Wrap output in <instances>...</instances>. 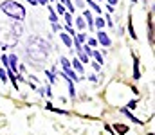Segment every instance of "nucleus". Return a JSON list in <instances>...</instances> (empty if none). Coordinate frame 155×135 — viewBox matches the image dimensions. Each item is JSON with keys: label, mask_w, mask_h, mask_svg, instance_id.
<instances>
[{"label": "nucleus", "mask_w": 155, "mask_h": 135, "mask_svg": "<svg viewBox=\"0 0 155 135\" xmlns=\"http://www.w3.org/2000/svg\"><path fill=\"white\" fill-rule=\"evenodd\" d=\"M27 56L36 61H45L49 56V45L41 38H31V45L27 47Z\"/></svg>", "instance_id": "obj_1"}, {"label": "nucleus", "mask_w": 155, "mask_h": 135, "mask_svg": "<svg viewBox=\"0 0 155 135\" xmlns=\"http://www.w3.org/2000/svg\"><path fill=\"white\" fill-rule=\"evenodd\" d=\"M0 9H2L9 18H13V20H16V22H22V20L25 18V9H24V5H22L20 2L4 0V2L0 4Z\"/></svg>", "instance_id": "obj_2"}, {"label": "nucleus", "mask_w": 155, "mask_h": 135, "mask_svg": "<svg viewBox=\"0 0 155 135\" xmlns=\"http://www.w3.org/2000/svg\"><path fill=\"white\" fill-rule=\"evenodd\" d=\"M18 40L20 38L15 34L13 27H0V43H2L4 49L5 47H15L18 43Z\"/></svg>", "instance_id": "obj_3"}, {"label": "nucleus", "mask_w": 155, "mask_h": 135, "mask_svg": "<svg viewBox=\"0 0 155 135\" xmlns=\"http://www.w3.org/2000/svg\"><path fill=\"white\" fill-rule=\"evenodd\" d=\"M97 42L101 45H105V47H110V38L105 34V31H99L97 33Z\"/></svg>", "instance_id": "obj_4"}, {"label": "nucleus", "mask_w": 155, "mask_h": 135, "mask_svg": "<svg viewBox=\"0 0 155 135\" xmlns=\"http://www.w3.org/2000/svg\"><path fill=\"white\" fill-rule=\"evenodd\" d=\"M153 13L148 14V25H150V31H148V36H150V43L153 45Z\"/></svg>", "instance_id": "obj_5"}, {"label": "nucleus", "mask_w": 155, "mask_h": 135, "mask_svg": "<svg viewBox=\"0 0 155 135\" xmlns=\"http://www.w3.org/2000/svg\"><path fill=\"white\" fill-rule=\"evenodd\" d=\"M63 76H69L67 79H71V81H79V79H81V78H78V74L72 69H65V70H63Z\"/></svg>", "instance_id": "obj_6"}, {"label": "nucleus", "mask_w": 155, "mask_h": 135, "mask_svg": "<svg viewBox=\"0 0 155 135\" xmlns=\"http://www.w3.org/2000/svg\"><path fill=\"white\" fill-rule=\"evenodd\" d=\"M141 74H139V59L137 56H134V79H139Z\"/></svg>", "instance_id": "obj_7"}, {"label": "nucleus", "mask_w": 155, "mask_h": 135, "mask_svg": "<svg viewBox=\"0 0 155 135\" xmlns=\"http://www.w3.org/2000/svg\"><path fill=\"white\" fill-rule=\"evenodd\" d=\"M60 38H61V42L65 43V47H72V38H71L69 34H65V33L61 31V34H60Z\"/></svg>", "instance_id": "obj_8"}, {"label": "nucleus", "mask_w": 155, "mask_h": 135, "mask_svg": "<svg viewBox=\"0 0 155 135\" xmlns=\"http://www.w3.org/2000/svg\"><path fill=\"white\" fill-rule=\"evenodd\" d=\"M11 27H13V31H15V34H16V36L20 38V36H22V33H24V29H22V25H20L18 22H13V24H11Z\"/></svg>", "instance_id": "obj_9"}, {"label": "nucleus", "mask_w": 155, "mask_h": 135, "mask_svg": "<svg viewBox=\"0 0 155 135\" xmlns=\"http://www.w3.org/2000/svg\"><path fill=\"white\" fill-rule=\"evenodd\" d=\"M121 114H124V115H126V117H128L130 121H134V123H137V124H143V121H139L137 117H134V115H132V114H130V112H128L126 108H121Z\"/></svg>", "instance_id": "obj_10"}, {"label": "nucleus", "mask_w": 155, "mask_h": 135, "mask_svg": "<svg viewBox=\"0 0 155 135\" xmlns=\"http://www.w3.org/2000/svg\"><path fill=\"white\" fill-rule=\"evenodd\" d=\"M72 67H74V70H76V74H83V65H81V61L74 58V61H72Z\"/></svg>", "instance_id": "obj_11"}, {"label": "nucleus", "mask_w": 155, "mask_h": 135, "mask_svg": "<svg viewBox=\"0 0 155 135\" xmlns=\"http://www.w3.org/2000/svg\"><path fill=\"white\" fill-rule=\"evenodd\" d=\"M47 9H49V20H51L52 24H58V16H56V13L52 11V7H51V5H47Z\"/></svg>", "instance_id": "obj_12"}, {"label": "nucleus", "mask_w": 155, "mask_h": 135, "mask_svg": "<svg viewBox=\"0 0 155 135\" xmlns=\"http://www.w3.org/2000/svg\"><path fill=\"white\" fill-rule=\"evenodd\" d=\"M83 14H85V18H87V25H88V27L92 29V27H94V18H92V14H90V11H85Z\"/></svg>", "instance_id": "obj_13"}, {"label": "nucleus", "mask_w": 155, "mask_h": 135, "mask_svg": "<svg viewBox=\"0 0 155 135\" xmlns=\"http://www.w3.org/2000/svg\"><path fill=\"white\" fill-rule=\"evenodd\" d=\"M47 110H52V112H56V114H61V115H67V110H61V108H54L51 103H47Z\"/></svg>", "instance_id": "obj_14"}, {"label": "nucleus", "mask_w": 155, "mask_h": 135, "mask_svg": "<svg viewBox=\"0 0 155 135\" xmlns=\"http://www.w3.org/2000/svg\"><path fill=\"white\" fill-rule=\"evenodd\" d=\"M60 63H61L63 70H65V69H71V61H69V59H67L65 56H61V58H60Z\"/></svg>", "instance_id": "obj_15"}, {"label": "nucleus", "mask_w": 155, "mask_h": 135, "mask_svg": "<svg viewBox=\"0 0 155 135\" xmlns=\"http://www.w3.org/2000/svg\"><path fill=\"white\" fill-rule=\"evenodd\" d=\"M114 128H116L117 133H126V132H128V126H124V124H116Z\"/></svg>", "instance_id": "obj_16"}, {"label": "nucleus", "mask_w": 155, "mask_h": 135, "mask_svg": "<svg viewBox=\"0 0 155 135\" xmlns=\"http://www.w3.org/2000/svg\"><path fill=\"white\" fill-rule=\"evenodd\" d=\"M87 4H88V5H92V9H94L96 13H101V5H97L94 0H87Z\"/></svg>", "instance_id": "obj_17"}, {"label": "nucleus", "mask_w": 155, "mask_h": 135, "mask_svg": "<svg viewBox=\"0 0 155 135\" xmlns=\"http://www.w3.org/2000/svg\"><path fill=\"white\" fill-rule=\"evenodd\" d=\"M78 54H79V59H81V63H88V56H87L83 50H78Z\"/></svg>", "instance_id": "obj_18"}, {"label": "nucleus", "mask_w": 155, "mask_h": 135, "mask_svg": "<svg viewBox=\"0 0 155 135\" xmlns=\"http://www.w3.org/2000/svg\"><path fill=\"white\" fill-rule=\"evenodd\" d=\"M63 4H65V5H67V9H69V13H71V14H72V13H74V9H76V7H74V4H72V2H71V0H65V2H63Z\"/></svg>", "instance_id": "obj_19"}, {"label": "nucleus", "mask_w": 155, "mask_h": 135, "mask_svg": "<svg viewBox=\"0 0 155 135\" xmlns=\"http://www.w3.org/2000/svg\"><path fill=\"white\" fill-rule=\"evenodd\" d=\"M63 16H65V24H67V25H72V14H71V13H65Z\"/></svg>", "instance_id": "obj_20"}, {"label": "nucleus", "mask_w": 155, "mask_h": 135, "mask_svg": "<svg viewBox=\"0 0 155 135\" xmlns=\"http://www.w3.org/2000/svg\"><path fill=\"white\" fill-rule=\"evenodd\" d=\"M90 56H94V58H96V59H97V63H99V65H101V63H105V61H103V56H101V54H99V52H92V54H90Z\"/></svg>", "instance_id": "obj_21"}, {"label": "nucleus", "mask_w": 155, "mask_h": 135, "mask_svg": "<svg viewBox=\"0 0 155 135\" xmlns=\"http://www.w3.org/2000/svg\"><path fill=\"white\" fill-rule=\"evenodd\" d=\"M94 24H96L99 29H103V27H105V20H103V18H96V22H94Z\"/></svg>", "instance_id": "obj_22"}, {"label": "nucleus", "mask_w": 155, "mask_h": 135, "mask_svg": "<svg viewBox=\"0 0 155 135\" xmlns=\"http://www.w3.org/2000/svg\"><path fill=\"white\" fill-rule=\"evenodd\" d=\"M0 79H2V83H5V81H7V72H5L4 69H0Z\"/></svg>", "instance_id": "obj_23"}, {"label": "nucleus", "mask_w": 155, "mask_h": 135, "mask_svg": "<svg viewBox=\"0 0 155 135\" xmlns=\"http://www.w3.org/2000/svg\"><path fill=\"white\" fill-rule=\"evenodd\" d=\"M76 25H78V29H85V22H83V18H76Z\"/></svg>", "instance_id": "obj_24"}, {"label": "nucleus", "mask_w": 155, "mask_h": 135, "mask_svg": "<svg viewBox=\"0 0 155 135\" xmlns=\"http://www.w3.org/2000/svg\"><path fill=\"white\" fill-rule=\"evenodd\" d=\"M78 42H79V43H81V42H87V34H85V33H79V34H78V38H76Z\"/></svg>", "instance_id": "obj_25"}, {"label": "nucleus", "mask_w": 155, "mask_h": 135, "mask_svg": "<svg viewBox=\"0 0 155 135\" xmlns=\"http://www.w3.org/2000/svg\"><path fill=\"white\" fill-rule=\"evenodd\" d=\"M87 43H88V47H96V45H97V40H94V38H87Z\"/></svg>", "instance_id": "obj_26"}, {"label": "nucleus", "mask_w": 155, "mask_h": 135, "mask_svg": "<svg viewBox=\"0 0 155 135\" xmlns=\"http://www.w3.org/2000/svg\"><path fill=\"white\" fill-rule=\"evenodd\" d=\"M69 94H71V97H74V95H76V92H74V87H72L71 79H69Z\"/></svg>", "instance_id": "obj_27"}, {"label": "nucleus", "mask_w": 155, "mask_h": 135, "mask_svg": "<svg viewBox=\"0 0 155 135\" xmlns=\"http://www.w3.org/2000/svg\"><path fill=\"white\" fill-rule=\"evenodd\" d=\"M45 74H47V78H49V81H51V83H56V78H54V74H52V72H45Z\"/></svg>", "instance_id": "obj_28"}, {"label": "nucleus", "mask_w": 155, "mask_h": 135, "mask_svg": "<svg viewBox=\"0 0 155 135\" xmlns=\"http://www.w3.org/2000/svg\"><path fill=\"white\" fill-rule=\"evenodd\" d=\"M135 106H137V101H130V103H128V106H126V110H134Z\"/></svg>", "instance_id": "obj_29"}, {"label": "nucleus", "mask_w": 155, "mask_h": 135, "mask_svg": "<svg viewBox=\"0 0 155 135\" xmlns=\"http://www.w3.org/2000/svg\"><path fill=\"white\" fill-rule=\"evenodd\" d=\"M56 9H58V13H60V14H65V13H67V11H65V7H63L61 4H58V7H56Z\"/></svg>", "instance_id": "obj_30"}, {"label": "nucleus", "mask_w": 155, "mask_h": 135, "mask_svg": "<svg viewBox=\"0 0 155 135\" xmlns=\"http://www.w3.org/2000/svg\"><path fill=\"white\" fill-rule=\"evenodd\" d=\"M65 29H67V31H69V34H72V36H76V33H74V29H72V27H71V25H67V27H65Z\"/></svg>", "instance_id": "obj_31"}, {"label": "nucleus", "mask_w": 155, "mask_h": 135, "mask_svg": "<svg viewBox=\"0 0 155 135\" xmlns=\"http://www.w3.org/2000/svg\"><path fill=\"white\" fill-rule=\"evenodd\" d=\"M76 4H78V7H85V4H83V0H76Z\"/></svg>", "instance_id": "obj_32"}, {"label": "nucleus", "mask_w": 155, "mask_h": 135, "mask_svg": "<svg viewBox=\"0 0 155 135\" xmlns=\"http://www.w3.org/2000/svg\"><path fill=\"white\" fill-rule=\"evenodd\" d=\"M117 2H119V0H108V5H112V7H114Z\"/></svg>", "instance_id": "obj_33"}, {"label": "nucleus", "mask_w": 155, "mask_h": 135, "mask_svg": "<svg viewBox=\"0 0 155 135\" xmlns=\"http://www.w3.org/2000/svg\"><path fill=\"white\" fill-rule=\"evenodd\" d=\"M52 29H54V31L58 33V31H60V25H58V24H52Z\"/></svg>", "instance_id": "obj_34"}, {"label": "nucleus", "mask_w": 155, "mask_h": 135, "mask_svg": "<svg viewBox=\"0 0 155 135\" xmlns=\"http://www.w3.org/2000/svg\"><path fill=\"white\" fill-rule=\"evenodd\" d=\"M36 2H40L41 5H47V0H36Z\"/></svg>", "instance_id": "obj_35"}, {"label": "nucleus", "mask_w": 155, "mask_h": 135, "mask_svg": "<svg viewBox=\"0 0 155 135\" xmlns=\"http://www.w3.org/2000/svg\"><path fill=\"white\" fill-rule=\"evenodd\" d=\"M29 4H33V5H36L38 2H36V0H29Z\"/></svg>", "instance_id": "obj_36"}, {"label": "nucleus", "mask_w": 155, "mask_h": 135, "mask_svg": "<svg viewBox=\"0 0 155 135\" xmlns=\"http://www.w3.org/2000/svg\"><path fill=\"white\" fill-rule=\"evenodd\" d=\"M63 2H65V0H60V4H63Z\"/></svg>", "instance_id": "obj_37"}, {"label": "nucleus", "mask_w": 155, "mask_h": 135, "mask_svg": "<svg viewBox=\"0 0 155 135\" xmlns=\"http://www.w3.org/2000/svg\"><path fill=\"white\" fill-rule=\"evenodd\" d=\"M132 2H137V0H132Z\"/></svg>", "instance_id": "obj_38"}]
</instances>
